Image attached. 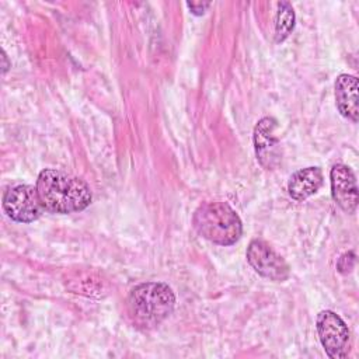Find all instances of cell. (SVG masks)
Returning a JSON list of instances; mask_svg holds the SVG:
<instances>
[{"mask_svg": "<svg viewBox=\"0 0 359 359\" xmlns=\"http://www.w3.org/2000/svg\"><path fill=\"white\" fill-rule=\"evenodd\" d=\"M35 187L45 210L52 213L84 210L93 199L90 187L81 178L55 168L42 170Z\"/></svg>", "mask_w": 359, "mask_h": 359, "instance_id": "1", "label": "cell"}, {"mask_svg": "<svg viewBox=\"0 0 359 359\" xmlns=\"http://www.w3.org/2000/svg\"><path fill=\"white\" fill-rule=\"evenodd\" d=\"M175 294L161 282H144L135 286L128 296V313L143 328L158 325L174 310Z\"/></svg>", "mask_w": 359, "mask_h": 359, "instance_id": "2", "label": "cell"}, {"mask_svg": "<svg viewBox=\"0 0 359 359\" xmlns=\"http://www.w3.org/2000/svg\"><path fill=\"white\" fill-rule=\"evenodd\" d=\"M195 230L217 245L234 244L243 233V224L236 210L226 202H205L192 216Z\"/></svg>", "mask_w": 359, "mask_h": 359, "instance_id": "3", "label": "cell"}, {"mask_svg": "<svg viewBox=\"0 0 359 359\" xmlns=\"http://www.w3.org/2000/svg\"><path fill=\"white\" fill-rule=\"evenodd\" d=\"M317 332L325 353L331 359H345L349 353V330L345 321L331 310H323L317 316Z\"/></svg>", "mask_w": 359, "mask_h": 359, "instance_id": "4", "label": "cell"}, {"mask_svg": "<svg viewBox=\"0 0 359 359\" xmlns=\"http://www.w3.org/2000/svg\"><path fill=\"white\" fill-rule=\"evenodd\" d=\"M3 209L6 215L18 223H31L45 210L36 187L18 184L10 187L3 196Z\"/></svg>", "mask_w": 359, "mask_h": 359, "instance_id": "5", "label": "cell"}, {"mask_svg": "<svg viewBox=\"0 0 359 359\" xmlns=\"http://www.w3.org/2000/svg\"><path fill=\"white\" fill-rule=\"evenodd\" d=\"M245 257L252 269L269 280L283 282L290 275L287 262L262 240H252L247 248Z\"/></svg>", "mask_w": 359, "mask_h": 359, "instance_id": "6", "label": "cell"}, {"mask_svg": "<svg viewBox=\"0 0 359 359\" xmlns=\"http://www.w3.org/2000/svg\"><path fill=\"white\" fill-rule=\"evenodd\" d=\"M276 121L272 116H265L255 125L254 147L257 160L266 170H273L280 161V146L275 136Z\"/></svg>", "mask_w": 359, "mask_h": 359, "instance_id": "7", "label": "cell"}, {"mask_svg": "<svg viewBox=\"0 0 359 359\" xmlns=\"http://www.w3.org/2000/svg\"><path fill=\"white\" fill-rule=\"evenodd\" d=\"M331 194L335 203L346 213H353L358 208L356 177L346 164H335L330 172Z\"/></svg>", "mask_w": 359, "mask_h": 359, "instance_id": "8", "label": "cell"}, {"mask_svg": "<svg viewBox=\"0 0 359 359\" xmlns=\"http://www.w3.org/2000/svg\"><path fill=\"white\" fill-rule=\"evenodd\" d=\"M335 100L342 116L358 122V79L352 74H339L335 80Z\"/></svg>", "mask_w": 359, "mask_h": 359, "instance_id": "9", "label": "cell"}, {"mask_svg": "<svg viewBox=\"0 0 359 359\" xmlns=\"http://www.w3.org/2000/svg\"><path fill=\"white\" fill-rule=\"evenodd\" d=\"M323 171L318 167H306L296 171L287 182L289 195L294 201H304L314 195L323 185Z\"/></svg>", "mask_w": 359, "mask_h": 359, "instance_id": "10", "label": "cell"}, {"mask_svg": "<svg viewBox=\"0 0 359 359\" xmlns=\"http://www.w3.org/2000/svg\"><path fill=\"white\" fill-rule=\"evenodd\" d=\"M294 27V11L287 1H282L278 6V13L275 18V42H283Z\"/></svg>", "mask_w": 359, "mask_h": 359, "instance_id": "11", "label": "cell"}, {"mask_svg": "<svg viewBox=\"0 0 359 359\" xmlns=\"http://www.w3.org/2000/svg\"><path fill=\"white\" fill-rule=\"evenodd\" d=\"M353 265H355V252L349 251V252H345L341 255V258L338 259L337 268L341 273L345 275L353 269Z\"/></svg>", "mask_w": 359, "mask_h": 359, "instance_id": "12", "label": "cell"}, {"mask_svg": "<svg viewBox=\"0 0 359 359\" xmlns=\"http://www.w3.org/2000/svg\"><path fill=\"white\" fill-rule=\"evenodd\" d=\"M187 6H188V8L191 10L192 14L202 15L208 10L210 3H202V1H199V3H187Z\"/></svg>", "mask_w": 359, "mask_h": 359, "instance_id": "13", "label": "cell"}, {"mask_svg": "<svg viewBox=\"0 0 359 359\" xmlns=\"http://www.w3.org/2000/svg\"><path fill=\"white\" fill-rule=\"evenodd\" d=\"M1 55H3V60H4V69H3V73H6V72H7V69H8V63H6V62H7V56H6L4 50L1 52Z\"/></svg>", "mask_w": 359, "mask_h": 359, "instance_id": "14", "label": "cell"}]
</instances>
